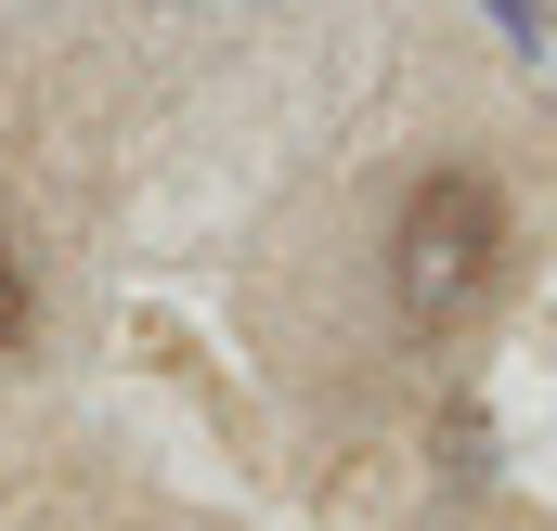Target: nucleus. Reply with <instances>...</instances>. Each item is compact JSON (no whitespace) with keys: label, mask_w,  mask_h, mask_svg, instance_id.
Here are the masks:
<instances>
[{"label":"nucleus","mask_w":557,"mask_h":531,"mask_svg":"<svg viewBox=\"0 0 557 531\" xmlns=\"http://www.w3.org/2000/svg\"><path fill=\"white\" fill-rule=\"evenodd\" d=\"M493 285H506V195H493V169L441 156L389 221V298H403L416 337H454Z\"/></svg>","instance_id":"obj_1"},{"label":"nucleus","mask_w":557,"mask_h":531,"mask_svg":"<svg viewBox=\"0 0 557 531\" xmlns=\"http://www.w3.org/2000/svg\"><path fill=\"white\" fill-rule=\"evenodd\" d=\"M26 337H39V285H26L13 247H0V363H26Z\"/></svg>","instance_id":"obj_2"}]
</instances>
